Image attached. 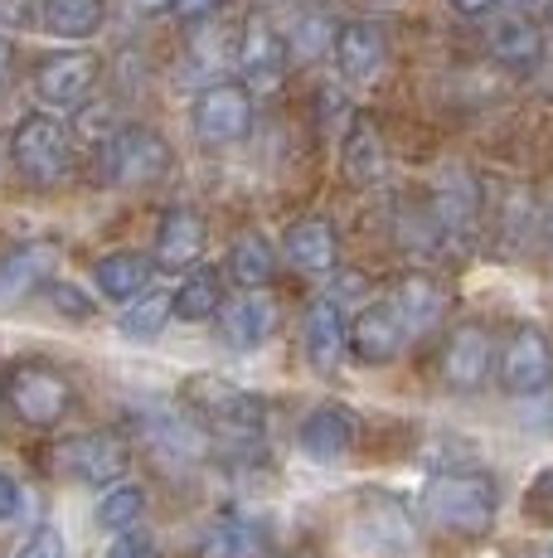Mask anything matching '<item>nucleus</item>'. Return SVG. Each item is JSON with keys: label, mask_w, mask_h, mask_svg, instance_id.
Listing matches in <instances>:
<instances>
[{"label": "nucleus", "mask_w": 553, "mask_h": 558, "mask_svg": "<svg viewBox=\"0 0 553 558\" xmlns=\"http://www.w3.org/2000/svg\"><path fill=\"white\" fill-rule=\"evenodd\" d=\"M500 486L486 471H442L422 486V520L456 539H476L495 524Z\"/></svg>", "instance_id": "obj_1"}, {"label": "nucleus", "mask_w": 553, "mask_h": 558, "mask_svg": "<svg viewBox=\"0 0 553 558\" xmlns=\"http://www.w3.org/2000/svg\"><path fill=\"white\" fill-rule=\"evenodd\" d=\"M180 403L223 442H253V437H262V423H268L262 403L238 384L219 379V374H189L180 384Z\"/></svg>", "instance_id": "obj_2"}, {"label": "nucleus", "mask_w": 553, "mask_h": 558, "mask_svg": "<svg viewBox=\"0 0 553 558\" xmlns=\"http://www.w3.org/2000/svg\"><path fill=\"white\" fill-rule=\"evenodd\" d=\"M10 160L35 190H54L73 175V132L54 112H25L10 132Z\"/></svg>", "instance_id": "obj_3"}, {"label": "nucleus", "mask_w": 553, "mask_h": 558, "mask_svg": "<svg viewBox=\"0 0 553 558\" xmlns=\"http://www.w3.org/2000/svg\"><path fill=\"white\" fill-rule=\"evenodd\" d=\"M0 399H5L10 417H20L25 427H54L73 408V384L49 360H20L0 379Z\"/></svg>", "instance_id": "obj_4"}, {"label": "nucleus", "mask_w": 553, "mask_h": 558, "mask_svg": "<svg viewBox=\"0 0 553 558\" xmlns=\"http://www.w3.org/2000/svg\"><path fill=\"white\" fill-rule=\"evenodd\" d=\"M102 175L112 180V185L122 190H146L156 185V180L170 175V166H175V151H170V142L156 126L146 122H122L116 132L102 142Z\"/></svg>", "instance_id": "obj_5"}, {"label": "nucleus", "mask_w": 553, "mask_h": 558, "mask_svg": "<svg viewBox=\"0 0 553 558\" xmlns=\"http://www.w3.org/2000/svg\"><path fill=\"white\" fill-rule=\"evenodd\" d=\"M189 126L205 146H238L253 132V88L243 78H214L199 88L195 107H189Z\"/></svg>", "instance_id": "obj_6"}, {"label": "nucleus", "mask_w": 553, "mask_h": 558, "mask_svg": "<svg viewBox=\"0 0 553 558\" xmlns=\"http://www.w3.org/2000/svg\"><path fill=\"white\" fill-rule=\"evenodd\" d=\"M49 466L78 486H112L132 466V447L116 433H73L49 447Z\"/></svg>", "instance_id": "obj_7"}, {"label": "nucleus", "mask_w": 553, "mask_h": 558, "mask_svg": "<svg viewBox=\"0 0 553 558\" xmlns=\"http://www.w3.org/2000/svg\"><path fill=\"white\" fill-rule=\"evenodd\" d=\"M132 423H136V437H142V447L156 461H165V466H199V461L209 457V447H214V433H209V427L199 423L189 408H185V413L142 408Z\"/></svg>", "instance_id": "obj_8"}, {"label": "nucleus", "mask_w": 553, "mask_h": 558, "mask_svg": "<svg viewBox=\"0 0 553 558\" xmlns=\"http://www.w3.org/2000/svg\"><path fill=\"white\" fill-rule=\"evenodd\" d=\"M102 78V59L88 49H59V53H45V59L35 63V98L45 107H54V112H78L83 102L93 98V88H98Z\"/></svg>", "instance_id": "obj_9"}, {"label": "nucleus", "mask_w": 553, "mask_h": 558, "mask_svg": "<svg viewBox=\"0 0 553 558\" xmlns=\"http://www.w3.org/2000/svg\"><path fill=\"white\" fill-rule=\"evenodd\" d=\"M495 379L505 393L529 399L553 384V345L539 326H515L495 350Z\"/></svg>", "instance_id": "obj_10"}, {"label": "nucleus", "mask_w": 553, "mask_h": 558, "mask_svg": "<svg viewBox=\"0 0 553 558\" xmlns=\"http://www.w3.org/2000/svg\"><path fill=\"white\" fill-rule=\"evenodd\" d=\"M428 209H432V219H438L446 248H452V243L462 248V243L476 239V229H481V219H486V190H481V180H471L462 166L442 170L438 185L428 190Z\"/></svg>", "instance_id": "obj_11"}, {"label": "nucleus", "mask_w": 553, "mask_h": 558, "mask_svg": "<svg viewBox=\"0 0 553 558\" xmlns=\"http://www.w3.org/2000/svg\"><path fill=\"white\" fill-rule=\"evenodd\" d=\"M233 59H238V73L248 88L272 93L276 83L292 69V53H286V35L272 25L268 15H248L238 29V45H233Z\"/></svg>", "instance_id": "obj_12"}, {"label": "nucleus", "mask_w": 553, "mask_h": 558, "mask_svg": "<svg viewBox=\"0 0 553 558\" xmlns=\"http://www.w3.org/2000/svg\"><path fill=\"white\" fill-rule=\"evenodd\" d=\"M355 530H359V539H365L369 549L389 554V558L413 554V539H418L408 506H403L398 496H389V490H359V500H355Z\"/></svg>", "instance_id": "obj_13"}, {"label": "nucleus", "mask_w": 553, "mask_h": 558, "mask_svg": "<svg viewBox=\"0 0 553 558\" xmlns=\"http://www.w3.org/2000/svg\"><path fill=\"white\" fill-rule=\"evenodd\" d=\"M491 364H495V340L481 320H462L452 326L442 345V384L452 393H476L486 379H491Z\"/></svg>", "instance_id": "obj_14"}, {"label": "nucleus", "mask_w": 553, "mask_h": 558, "mask_svg": "<svg viewBox=\"0 0 553 558\" xmlns=\"http://www.w3.org/2000/svg\"><path fill=\"white\" fill-rule=\"evenodd\" d=\"M205 243H209L205 214L189 209V204H170L161 214V223H156L151 263L161 267V272H189V267H199V257H205Z\"/></svg>", "instance_id": "obj_15"}, {"label": "nucleus", "mask_w": 553, "mask_h": 558, "mask_svg": "<svg viewBox=\"0 0 553 558\" xmlns=\"http://www.w3.org/2000/svg\"><path fill=\"white\" fill-rule=\"evenodd\" d=\"M331 59L345 83H374L389 69V29L379 20H340Z\"/></svg>", "instance_id": "obj_16"}, {"label": "nucleus", "mask_w": 553, "mask_h": 558, "mask_svg": "<svg viewBox=\"0 0 553 558\" xmlns=\"http://www.w3.org/2000/svg\"><path fill=\"white\" fill-rule=\"evenodd\" d=\"M276 302L262 287H243V296H229L219 306V336L229 340L233 350H258L276 336Z\"/></svg>", "instance_id": "obj_17"}, {"label": "nucleus", "mask_w": 553, "mask_h": 558, "mask_svg": "<svg viewBox=\"0 0 553 558\" xmlns=\"http://www.w3.org/2000/svg\"><path fill=\"white\" fill-rule=\"evenodd\" d=\"M340 170H345L349 185H379L389 170V142H384V126L374 122V112H355L340 136Z\"/></svg>", "instance_id": "obj_18"}, {"label": "nucleus", "mask_w": 553, "mask_h": 558, "mask_svg": "<svg viewBox=\"0 0 553 558\" xmlns=\"http://www.w3.org/2000/svg\"><path fill=\"white\" fill-rule=\"evenodd\" d=\"M403 345H408V330H403L393 302L365 306L355 320H349V355L359 364H389V360L403 355Z\"/></svg>", "instance_id": "obj_19"}, {"label": "nucleus", "mask_w": 553, "mask_h": 558, "mask_svg": "<svg viewBox=\"0 0 553 558\" xmlns=\"http://www.w3.org/2000/svg\"><path fill=\"white\" fill-rule=\"evenodd\" d=\"M389 302H393V311H398V320H403V330H408L413 340L432 336V330L446 320V287L432 272H403L398 282H393Z\"/></svg>", "instance_id": "obj_20"}, {"label": "nucleus", "mask_w": 553, "mask_h": 558, "mask_svg": "<svg viewBox=\"0 0 553 558\" xmlns=\"http://www.w3.org/2000/svg\"><path fill=\"white\" fill-rule=\"evenodd\" d=\"M306 360H311L316 374H335L340 360L349 350V320L340 316V302L335 296H316L306 306Z\"/></svg>", "instance_id": "obj_21"}, {"label": "nucleus", "mask_w": 553, "mask_h": 558, "mask_svg": "<svg viewBox=\"0 0 553 558\" xmlns=\"http://www.w3.org/2000/svg\"><path fill=\"white\" fill-rule=\"evenodd\" d=\"M355 413L345 403H316L296 437H302V452L311 461H340L355 447Z\"/></svg>", "instance_id": "obj_22"}, {"label": "nucleus", "mask_w": 553, "mask_h": 558, "mask_svg": "<svg viewBox=\"0 0 553 558\" xmlns=\"http://www.w3.org/2000/svg\"><path fill=\"white\" fill-rule=\"evenodd\" d=\"M491 59L505 63V69L525 73V69H539V59H544V25H539L534 15H500L491 25Z\"/></svg>", "instance_id": "obj_23"}, {"label": "nucleus", "mask_w": 553, "mask_h": 558, "mask_svg": "<svg viewBox=\"0 0 553 558\" xmlns=\"http://www.w3.org/2000/svg\"><path fill=\"white\" fill-rule=\"evenodd\" d=\"M282 257L296 267V272H331L340 263V239L331 229V219H296L286 223L282 233Z\"/></svg>", "instance_id": "obj_24"}, {"label": "nucleus", "mask_w": 553, "mask_h": 558, "mask_svg": "<svg viewBox=\"0 0 553 558\" xmlns=\"http://www.w3.org/2000/svg\"><path fill=\"white\" fill-rule=\"evenodd\" d=\"M54 263H59L54 243H25V248H10L5 257H0V302H20V296L49 287L54 282Z\"/></svg>", "instance_id": "obj_25"}, {"label": "nucleus", "mask_w": 553, "mask_h": 558, "mask_svg": "<svg viewBox=\"0 0 553 558\" xmlns=\"http://www.w3.org/2000/svg\"><path fill=\"white\" fill-rule=\"evenodd\" d=\"M335 35L340 20L325 5H302L286 29V53H292V69H311V63L331 59L335 53Z\"/></svg>", "instance_id": "obj_26"}, {"label": "nucleus", "mask_w": 553, "mask_h": 558, "mask_svg": "<svg viewBox=\"0 0 553 558\" xmlns=\"http://www.w3.org/2000/svg\"><path fill=\"white\" fill-rule=\"evenodd\" d=\"M108 25V0H39V29L54 39H93Z\"/></svg>", "instance_id": "obj_27"}, {"label": "nucleus", "mask_w": 553, "mask_h": 558, "mask_svg": "<svg viewBox=\"0 0 553 558\" xmlns=\"http://www.w3.org/2000/svg\"><path fill=\"white\" fill-rule=\"evenodd\" d=\"M151 272H156L151 253H132V248L98 257V267H93L98 292L112 296V302H132V296H142L146 287H151Z\"/></svg>", "instance_id": "obj_28"}, {"label": "nucleus", "mask_w": 553, "mask_h": 558, "mask_svg": "<svg viewBox=\"0 0 553 558\" xmlns=\"http://www.w3.org/2000/svg\"><path fill=\"white\" fill-rule=\"evenodd\" d=\"M272 272H276V248L258 229H243L238 239L229 243V277L238 287H268Z\"/></svg>", "instance_id": "obj_29"}, {"label": "nucleus", "mask_w": 553, "mask_h": 558, "mask_svg": "<svg viewBox=\"0 0 553 558\" xmlns=\"http://www.w3.org/2000/svg\"><path fill=\"white\" fill-rule=\"evenodd\" d=\"M223 306V282L214 267H189V277L180 282L175 292V316L185 326H199V320H214Z\"/></svg>", "instance_id": "obj_30"}, {"label": "nucleus", "mask_w": 553, "mask_h": 558, "mask_svg": "<svg viewBox=\"0 0 553 558\" xmlns=\"http://www.w3.org/2000/svg\"><path fill=\"white\" fill-rule=\"evenodd\" d=\"M170 316H175V292H151V287H146L142 296H132V302L122 306L116 330H122L126 340H156Z\"/></svg>", "instance_id": "obj_31"}, {"label": "nucleus", "mask_w": 553, "mask_h": 558, "mask_svg": "<svg viewBox=\"0 0 553 558\" xmlns=\"http://www.w3.org/2000/svg\"><path fill=\"white\" fill-rule=\"evenodd\" d=\"M262 554V530L243 514H219L205 530V558H258Z\"/></svg>", "instance_id": "obj_32"}, {"label": "nucleus", "mask_w": 553, "mask_h": 558, "mask_svg": "<svg viewBox=\"0 0 553 558\" xmlns=\"http://www.w3.org/2000/svg\"><path fill=\"white\" fill-rule=\"evenodd\" d=\"M393 233H398V243L408 253H442L446 239L438 229V219H432L428 199H398V209H393Z\"/></svg>", "instance_id": "obj_33"}, {"label": "nucleus", "mask_w": 553, "mask_h": 558, "mask_svg": "<svg viewBox=\"0 0 553 558\" xmlns=\"http://www.w3.org/2000/svg\"><path fill=\"white\" fill-rule=\"evenodd\" d=\"M142 514H146V490L132 486V481H112V490L102 496V506H98V524H102V530L126 534V530H136V520H142Z\"/></svg>", "instance_id": "obj_34"}, {"label": "nucleus", "mask_w": 553, "mask_h": 558, "mask_svg": "<svg viewBox=\"0 0 553 558\" xmlns=\"http://www.w3.org/2000/svg\"><path fill=\"white\" fill-rule=\"evenodd\" d=\"M525 520L539 530H553V466H544L525 490Z\"/></svg>", "instance_id": "obj_35"}, {"label": "nucleus", "mask_w": 553, "mask_h": 558, "mask_svg": "<svg viewBox=\"0 0 553 558\" xmlns=\"http://www.w3.org/2000/svg\"><path fill=\"white\" fill-rule=\"evenodd\" d=\"M45 292H49V306H54V311H59V316H73V320H88V316H93V311H98V306H93V302H88V296H83V292H78V287H73V282H49V287H45Z\"/></svg>", "instance_id": "obj_36"}, {"label": "nucleus", "mask_w": 553, "mask_h": 558, "mask_svg": "<svg viewBox=\"0 0 553 558\" xmlns=\"http://www.w3.org/2000/svg\"><path fill=\"white\" fill-rule=\"evenodd\" d=\"M233 0H170V15L180 20V25H205V20L223 15Z\"/></svg>", "instance_id": "obj_37"}, {"label": "nucleus", "mask_w": 553, "mask_h": 558, "mask_svg": "<svg viewBox=\"0 0 553 558\" xmlns=\"http://www.w3.org/2000/svg\"><path fill=\"white\" fill-rule=\"evenodd\" d=\"M15 558H69V549H63V534H59V530H49V524H45V530L29 534L25 549H20Z\"/></svg>", "instance_id": "obj_38"}, {"label": "nucleus", "mask_w": 553, "mask_h": 558, "mask_svg": "<svg viewBox=\"0 0 553 558\" xmlns=\"http://www.w3.org/2000/svg\"><path fill=\"white\" fill-rule=\"evenodd\" d=\"M39 20V0H0V25L29 29Z\"/></svg>", "instance_id": "obj_39"}, {"label": "nucleus", "mask_w": 553, "mask_h": 558, "mask_svg": "<svg viewBox=\"0 0 553 558\" xmlns=\"http://www.w3.org/2000/svg\"><path fill=\"white\" fill-rule=\"evenodd\" d=\"M108 558H161V554H156V544L146 539V534H132V530H126Z\"/></svg>", "instance_id": "obj_40"}, {"label": "nucleus", "mask_w": 553, "mask_h": 558, "mask_svg": "<svg viewBox=\"0 0 553 558\" xmlns=\"http://www.w3.org/2000/svg\"><path fill=\"white\" fill-rule=\"evenodd\" d=\"M15 510H20V486L10 471H0V524L15 520Z\"/></svg>", "instance_id": "obj_41"}, {"label": "nucleus", "mask_w": 553, "mask_h": 558, "mask_svg": "<svg viewBox=\"0 0 553 558\" xmlns=\"http://www.w3.org/2000/svg\"><path fill=\"white\" fill-rule=\"evenodd\" d=\"M495 5H500V0H452V10H456V15H466V20H481V15H491Z\"/></svg>", "instance_id": "obj_42"}, {"label": "nucleus", "mask_w": 553, "mask_h": 558, "mask_svg": "<svg viewBox=\"0 0 553 558\" xmlns=\"http://www.w3.org/2000/svg\"><path fill=\"white\" fill-rule=\"evenodd\" d=\"M10 73H15V45H10V35H0V88L10 83Z\"/></svg>", "instance_id": "obj_43"}, {"label": "nucleus", "mask_w": 553, "mask_h": 558, "mask_svg": "<svg viewBox=\"0 0 553 558\" xmlns=\"http://www.w3.org/2000/svg\"><path fill=\"white\" fill-rule=\"evenodd\" d=\"M136 15H170V0H132Z\"/></svg>", "instance_id": "obj_44"}, {"label": "nucleus", "mask_w": 553, "mask_h": 558, "mask_svg": "<svg viewBox=\"0 0 553 558\" xmlns=\"http://www.w3.org/2000/svg\"><path fill=\"white\" fill-rule=\"evenodd\" d=\"M519 10H525V15H534V10H544V5H553V0H515Z\"/></svg>", "instance_id": "obj_45"}, {"label": "nucleus", "mask_w": 553, "mask_h": 558, "mask_svg": "<svg viewBox=\"0 0 553 558\" xmlns=\"http://www.w3.org/2000/svg\"><path fill=\"white\" fill-rule=\"evenodd\" d=\"M544 233H549V248H553V214H549V223H544Z\"/></svg>", "instance_id": "obj_46"}, {"label": "nucleus", "mask_w": 553, "mask_h": 558, "mask_svg": "<svg viewBox=\"0 0 553 558\" xmlns=\"http://www.w3.org/2000/svg\"><path fill=\"white\" fill-rule=\"evenodd\" d=\"M544 35L553 39V5H549V25H544Z\"/></svg>", "instance_id": "obj_47"}, {"label": "nucleus", "mask_w": 553, "mask_h": 558, "mask_svg": "<svg viewBox=\"0 0 553 558\" xmlns=\"http://www.w3.org/2000/svg\"><path fill=\"white\" fill-rule=\"evenodd\" d=\"M286 558H316V554H286Z\"/></svg>", "instance_id": "obj_48"}, {"label": "nucleus", "mask_w": 553, "mask_h": 558, "mask_svg": "<svg viewBox=\"0 0 553 558\" xmlns=\"http://www.w3.org/2000/svg\"><path fill=\"white\" fill-rule=\"evenodd\" d=\"M544 558H553V549H549V554H544Z\"/></svg>", "instance_id": "obj_49"}]
</instances>
